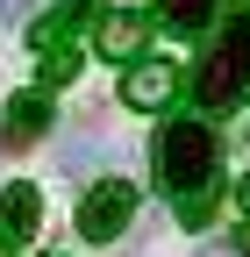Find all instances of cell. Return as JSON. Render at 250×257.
Wrapping results in <instances>:
<instances>
[{"label":"cell","mask_w":250,"mask_h":257,"mask_svg":"<svg viewBox=\"0 0 250 257\" xmlns=\"http://www.w3.org/2000/svg\"><path fill=\"white\" fill-rule=\"evenodd\" d=\"M36 214H43L36 186H8L0 193V257H15L29 236H36Z\"/></svg>","instance_id":"obj_6"},{"label":"cell","mask_w":250,"mask_h":257,"mask_svg":"<svg viewBox=\"0 0 250 257\" xmlns=\"http://www.w3.org/2000/svg\"><path fill=\"white\" fill-rule=\"evenodd\" d=\"M158 186L179 200H200V193H222V150H214L207 121H165L158 128Z\"/></svg>","instance_id":"obj_1"},{"label":"cell","mask_w":250,"mask_h":257,"mask_svg":"<svg viewBox=\"0 0 250 257\" xmlns=\"http://www.w3.org/2000/svg\"><path fill=\"white\" fill-rule=\"evenodd\" d=\"M43 128H50V93H15L8 114H0V143L22 150V143H36Z\"/></svg>","instance_id":"obj_8"},{"label":"cell","mask_w":250,"mask_h":257,"mask_svg":"<svg viewBox=\"0 0 250 257\" xmlns=\"http://www.w3.org/2000/svg\"><path fill=\"white\" fill-rule=\"evenodd\" d=\"M93 8H100V0H57L50 15H36V22H29V43H36V50H72L79 22H86Z\"/></svg>","instance_id":"obj_7"},{"label":"cell","mask_w":250,"mask_h":257,"mask_svg":"<svg viewBox=\"0 0 250 257\" xmlns=\"http://www.w3.org/2000/svg\"><path fill=\"white\" fill-rule=\"evenodd\" d=\"M236 250H243V257H250V214H243V221H236Z\"/></svg>","instance_id":"obj_12"},{"label":"cell","mask_w":250,"mask_h":257,"mask_svg":"<svg viewBox=\"0 0 250 257\" xmlns=\"http://www.w3.org/2000/svg\"><path fill=\"white\" fill-rule=\"evenodd\" d=\"M243 93H250V15H236L222 36H214V50L200 57V72H193V100L207 114L243 107Z\"/></svg>","instance_id":"obj_2"},{"label":"cell","mask_w":250,"mask_h":257,"mask_svg":"<svg viewBox=\"0 0 250 257\" xmlns=\"http://www.w3.org/2000/svg\"><path fill=\"white\" fill-rule=\"evenodd\" d=\"M143 22L172 29V36H200V29L214 22V0H150V15H143Z\"/></svg>","instance_id":"obj_9"},{"label":"cell","mask_w":250,"mask_h":257,"mask_svg":"<svg viewBox=\"0 0 250 257\" xmlns=\"http://www.w3.org/2000/svg\"><path fill=\"white\" fill-rule=\"evenodd\" d=\"M129 214H136V186L129 179H100L79 200V236L86 243H114L121 229H129Z\"/></svg>","instance_id":"obj_3"},{"label":"cell","mask_w":250,"mask_h":257,"mask_svg":"<svg viewBox=\"0 0 250 257\" xmlns=\"http://www.w3.org/2000/svg\"><path fill=\"white\" fill-rule=\"evenodd\" d=\"M143 36H150V22H143L136 8H107L100 29H93V50H100L107 64H136V57H143Z\"/></svg>","instance_id":"obj_5"},{"label":"cell","mask_w":250,"mask_h":257,"mask_svg":"<svg viewBox=\"0 0 250 257\" xmlns=\"http://www.w3.org/2000/svg\"><path fill=\"white\" fill-rule=\"evenodd\" d=\"M172 93H179V64L172 57H136L129 72H121V107H136V114L172 107Z\"/></svg>","instance_id":"obj_4"},{"label":"cell","mask_w":250,"mask_h":257,"mask_svg":"<svg viewBox=\"0 0 250 257\" xmlns=\"http://www.w3.org/2000/svg\"><path fill=\"white\" fill-rule=\"evenodd\" d=\"M36 15V0H0V22H29Z\"/></svg>","instance_id":"obj_11"},{"label":"cell","mask_w":250,"mask_h":257,"mask_svg":"<svg viewBox=\"0 0 250 257\" xmlns=\"http://www.w3.org/2000/svg\"><path fill=\"white\" fill-rule=\"evenodd\" d=\"M236 200H243V207H250V172H243V186H236Z\"/></svg>","instance_id":"obj_13"},{"label":"cell","mask_w":250,"mask_h":257,"mask_svg":"<svg viewBox=\"0 0 250 257\" xmlns=\"http://www.w3.org/2000/svg\"><path fill=\"white\" fill-rule=\"evenodd\" d=\"M43 86L36 93H50V86H65V79H79V50H43V72H36Z\"/></svg>","instance_id":"obj_10"}]
</instances>
